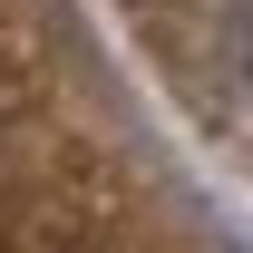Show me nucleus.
Here are the masks:
<instances>
[{
    "label": "nucleus",
    "mask_w": 253,
    "mask_h": 253,
    "mask_svg": "<svg viewBox=\"0 0 253 253\" xmlns=\"http://www.w3.org/2000/svg\"><path fill=\"white\" fill-rule=\"evenodd\" d=\"M224 59H234V78L253 97V0H224Z\"/></svg>",
    "instance_id": "nucleus-1"
}]
</instances>
